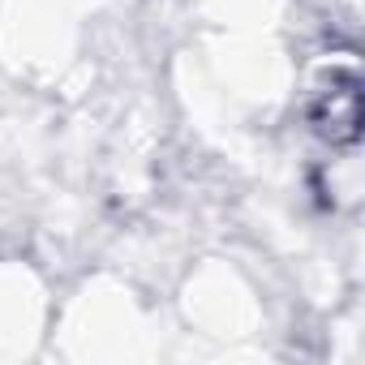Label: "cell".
Segmentation results:
<instances>
[{
  "label": "cell",
  "instance_id": "obj_1",
  "mask_svg": "<svg viewBox=\"0 0 365 365\" xmlns=\"http://www.w3.org/2000/svg\"><path fill=\"white\" fill-rule=\"evenodd\" d=\"M314 125L331 142H356V133H361V86H356V73H348L344 82H331V91H322V99L314 103Z\"/></svg>",
  "mask_w": 365,
  "mask_h": 365
}]
</instances>
